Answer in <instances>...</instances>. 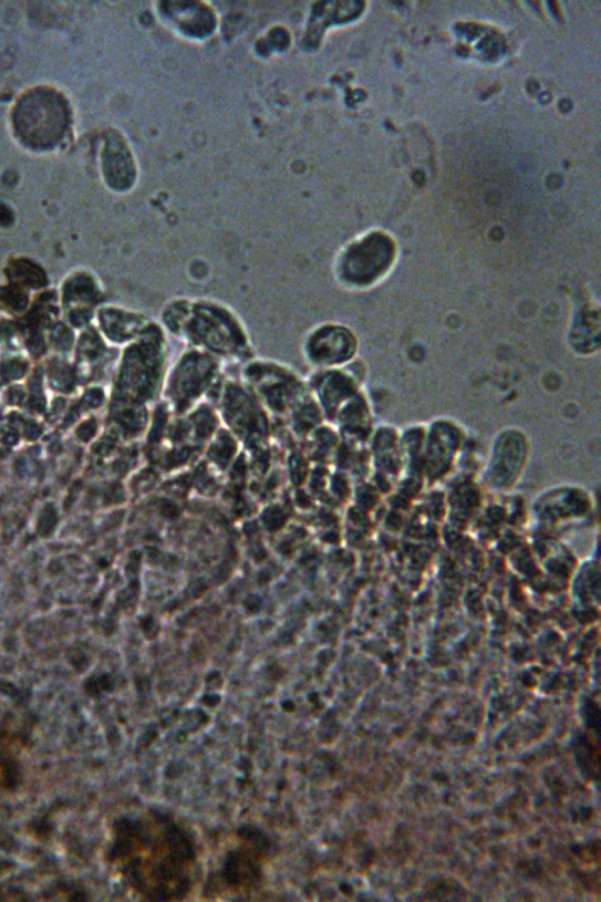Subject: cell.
<instances>
[{
	"label": "cell",
	"mask_w": 601,
	"mask_h": 902,
	"mask_svg": "<svg viewBox=\"0 0 601 902\" xmlns=\"http://www.w3.org/2000/svg\"><path fill=\"white\" fill-rule=\"evenodd\" d=\"M18 128L30 143L49 145L61 137L66 115L63 105L46 93L25 100L19 107Z\"/></svg>",
	"instance_id": "1"
},
{
	"label": "cell",
	"mask_w": 601,
	"mask_h": 902,
	"mask_svg": "<svg viewBox=\"0 0 601 902\" xmlns=\"http://www.w3.org/2000/svg\"><path fill=\"white\" fill-rule=\"evenodd\" d=\"M160 21L173 32L191 42H204L216 33L218 17L210 6L200 2L160 3Z\"/></svg>",
	"instance_id": "2"
},
{
	"label": "cell",
	"mask_w": 601,
	"mask_h": 902,
	"mask_svg": "<svg viewBox=\"0 0 601 902\" xmlns=\"http://www.w3.org/2000/svg\"><path fill=\"white\" fill-rule=\"evenodd\" d=\"M103 159L105 177L112 188L126 191L134 187L138 179L137 160L120 134L113 133L106 141Z\"/></svg>",
	"instance_id": "3"
},
{
	"label": "cell",
	"mask_w": 601,
	"mask_h": 902,
	"mask_svg": "<svg viewBox=\"0 0 601 902\" xmlns=\"http://www.w3.org/2000/svg\"><path fill=\"white\" fill-rule=\"evenodd\" d=\"M512 443L507 444V439H504L497 444L491 459L490 469L488 470L490 479L488 481L497 490L511 488L518 481L526 466L528 454L526 440H522L518 435L517 440L514 437Z\"/></svg>",
	"instance_id": "4"
}]
</instances>
